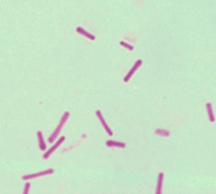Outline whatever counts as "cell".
<instances>
[{
    "mask_svg": "<svg viewBox=\"0 0 216 194\" xmlns=\"http://www.w3.org/2000/svg\"><path fill=\"white\" fill-rule=\"evenodd\" d=\"M68 118H69V112H65L64 114V116L62 117V119H61V121H60V124H59L58 127L55 129V131L52 133V135L50 136V138H49V140H48L49 143H53V141H55V139L57 138L59 133L61 132V130H62V128H63L64 124H65V121H67Z\"/></svg>",
    "mask_w": 216,
    "mask_h": 194,
    "instance_id": "1",
    "label": "cell"
},
{
    "mask_svg": "<svg viewBox=\"0 0 216 194\" xmlns=\"http://www.w3.org/2000/svg\"><path fill=\"white\" fill-rule=\"evenodd\" d=\"M54 172V169H47V170H44V171H41V172H37V173H34V174H29V175H24V176H22V179L23 180H30V179H34V178H37V177H40V176H44V175H48V174H52Z\"/></svg>",
    "mask_w": 216,
    "mask_h": 194,
    "instance_id": "2",
    "label": "cell"
},
{
    "mask_svg": "<svg viewBox=\"0 0 216 194\" xmlns=\"http://www.w3.org/2000/svg\"><path fill=\"white\" fill-rule=\"evenodd\" d=\"M142 64V60H140V59H138V60H137L135 61V65L132 67V69H131L130 71H129V73H128V75L126 76V77L124 78V81L125 82H127V81H129V79L131 78V77H132V76L134 75V73L135 72V71L138 70V68L139 67L140 65Z\"/></svg>",
    "mask_w": 216,
    "mask_h": 194,
    "instance_id": "3",
    "label": "cell"
},
{
    "mask_svg": "<svg viewBox=\"0 0 216 194\" xmlns=\"http://www.w3.org/2000/svg\"><path fill=\"white\" fill-rule=\"evenodd\" d=\"M64 141V137H62V138H61V139L57 141V143H56V144L52 146V147H51V148L47 151V152L44 153V155H43V159H47V158L49 157V156L53 153V151H55L56 149H57V147H59L60 144H62Z\"/></svg>",
    "mask_w": 216,
    "mask_h": 194,
    "instance_id": "4",
    "label": "cell"
},
{
    "mask_svg": "<svg viewBox=\"0 0 216 194\" xmlns=\"http://www.w3.org/2000/svg\"><path fill=\"white\" fill-rule=\"evenodd\" d=\"M96 115H97V117H98V119H99V121H101L102 125L104 126V128H105L106 131L108 132V134H109L110 136H111V135H112V131L110 129V127L108 126V124H106V121L104 120V118H103V116H102V114H101V112H100L99 110H97V111H96Z\"/></svg>",
    "mask_w": 216,
    "mask_h": 194,
    "instance_id": "5",
    "label": "cell"
},
{
    "mask_svg": "<svg viewBox=\"0 0 216 194\" xmlns=\"http://www.w3.org/2000/svg\"><path fill=\"white\" fill-rule=\"evenodd\" d=\"M206 111H208V116H209V119L211 122H213L215 121V118H214V115H213V110H212V105H211L210 102H208L206 104Z\"/></svg>",
    "mask_w": 216,
    "mask_h": 194,
    "instance_id": "6",
    "label": "cell"
},
{
    "mask_svg": "<svg viewBox=\"0 0 216 194\" xmlns=\"http://www.w3.org/2000/svg\"><path fill=\"white\" fill-rule=\"evenodd\" d=\"M162 181H163V173L158 174V187H157V194H161L162 191Z\"/></svg>",
    "mask_w": 216,
    "mask_h": 194,
    "instance_id": "7",
    "label": "cell"
},
{
    "mask_svg": "<svg viewBox=\"0 0 216 194\" xmlns=\"http://www.w3.org/2000/svg\"><path fill=\"white\" fill-rule=\"evenodd\" d=\"M77 32L79 33V34H81V35H83V36H87V39H91V40H94V39H95L94 36H92L91 34H90V33H87V31H84L83 28H81V27H78V28H77Z\"/></svg>",
    "mask_w": 216,
    "mask_h": 194,
    "instance_id": "8",
    "label": "cell"
},
{
    "mask_svg": "<svg viewBox=\"0 0 216 194\" xmlns=\"http://www.w3.org/2000/svg\"><path fill=\"white\" fill-rule=\"evenodd\" d=\"M106 144L108 146H116V147H121V148H123L126 146V144L124 143H119V141H108Z\"/></svg>",
    "mask_w": 216,
    "mask_h": 194,
    "instance_id": "9",
    "label": "cell"
},
{
    "mask_svg": "<svg viewBox=\"0 0 216 194\" xmlns=\"http://www.w3.org/2000/svg\"><path fill=\"white\" fill-rule=\"evenodd\" d=\"M37 137H39V141H40V148L41 150H45L46 149V145L44 144V141H43V137H42V134L41 132H37Z\"/></svg>",
    "mask_w": 216,
    "mask_h": 194,
    "instance_id": "10",
    "label": "cell"
},
{
    "mask_svg": "<svg viewBox=\"0 0 216 194\" xmlns=\"http://www.w3.org/2000/svg\"><path fill=\"white\" fill-rule=\"evenodd\" d=\"M156 133L158 135H161V136H163V137H168L169 135H170V132L167 131V130H164V129H157Z\"/></svg>",
    "mask_w": 216,
    "mask_h": 194,
    "instance_id": "11",
    "label": "cell"
},
{
    "mask_svg": "<svg viewBox=\"0 0 216 194\" xmlns=\"http://www.w3.org/2000/svg\"><path fill=\"white\" fill-rule=\"evenodd\" d=\"M120 45H122L123 47H125L126 49H128V50H130V51H133V50H134V47H133L132 45L126 43V42H124V41H120Z\"/></svg>",
    "mask_w": 216,
    "mask_h": 194,
    "instance_id": "12",
    "label": "cell"
},
{
    "mask_svg": "<svg viewBox=\"0 0 216 194\" xmlns=\"http://www.w3.org/2000/svg\"><path fill=\"white\" fill-rule=\"evenodd\" d=\"M29 188H30V184L29 183H27L26 184H25V189H24V194H27L28 192H29Z\"/></svg>",
    "mask_w": 216,
    "mask_h": 194,
    "instance_id": "13",
    "label": "cell"
}]
</instances>
